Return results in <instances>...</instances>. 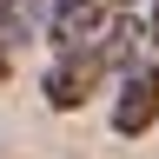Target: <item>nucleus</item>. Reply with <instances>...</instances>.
Wrapping results in <instances>:
<instances>
[{
  "label": "nucleus",
  "instance_id": "4",
  "mask_svg": "<svg viewBox=\"0 0 159 159\" xmlns=\"http://www.w3.org/2000/svg\"><path fill=\"white\" fill-rule=\"evenodd\" d=\"M7 73H13V53H7V47H0V86H7Z\"/></svg>",
  "mask_w": 159,
  "mask_h": 159
},
{
  "label": "nucleus",
  "instance_id": "2",
  "mask_svg": "<svg viewBox=\"0 0 159 159\" xmlns=\"http://www.w3.org/2000/svg\"><path fill=\"white\" fill-rule=\"evenodd\" d=\"M106 53L99 47H80V53H53V66H47V80H40V93H47V106H60V113H73V106H86V99L106 86Z\"/></svg>",
  "mask_w": 159,
  "mask_h": 159
},
{
  "label": "nucleus",
  "instance_id": "1",
  "mask_svg": "<svg viewBox=\"0 0 159 159\" xmlns=\"http://www.w3.org/2000/svg\"><path fill=\"white\" fill-rule=\"evenodd\" d=\"M119 20H126V0H53L47 7V33H53V53H80V47H99Z\"/></svg>",
  "mask_w": 159,
  "mask_h": 159
},
{
  "label": "nucleus",
  "instance_id": "3",
  "mask_svg": "<svg viewBox=\"0 0 159 159\" xmlns=\"http://www.w3.org/2000/svg\"><path fill=\"white\" fill-rule=\"evenodd\" d=\"M152 126H159V60L152 66H133L126 86H119V99H113V133L119 139H139Z\"/></svg>",
  "mask_w": 159,
  "mask_h": 159
},
{
  "label": "nucleus",
  "instance_id": "5",
  "mask_svg": "<svg viewBox=\"0 0 159 159\" xmlns=\"http://www.w3.org/2000/svg\"><path fill=\"white\" fill-rule=\"evenodd\" d=\"M152 40H159V7H152Z\"/></svg>",
  "mask_w": 159,
  "mask_h": 159
}]
</instances>
